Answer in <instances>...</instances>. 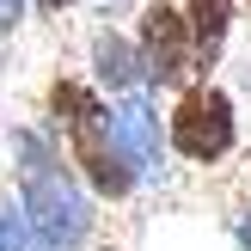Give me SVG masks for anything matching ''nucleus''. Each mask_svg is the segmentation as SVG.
<instances>
[{
    "label": "nucleus",
    "mask_w": 251,
    "mask_h": 251,
    "mask_svg": "<svg viewBox=\"0 0 251 251\" xmlns=\"http://www.w3.org/2000/svg\"><path fill=\"white\" fill-rule=\"evenodd\" d=\"M43 117H49V129H55L61 153L74 159V172L92 184V196L129 202V196L141 190V159H135V147L123 141L117 104H110L92 80L55 74L49 92H43Z\"/></svg>",
    "instance_id": "nucleus-1"
},
{
    "label": "nucleus",
    "mask_w": 251,
    "mask_h": 251,
    "mask_svg": "<svg viewBox=\"0 0 251 251\" xmlns=\"http://www.w3.org/2000/svg\"><path fill=\"white\" fill-rule=\"evenodd\" d=\"M12 153H19V202L31 215V227L55 251H80L98 233L92 184L74 172L61 141H49L43 129H12Z\"/></svg>",
    "instance_id": "nucleus-2"
},
{
    "label": "nucleus",
    "mask_w": 251,
    "mask_h": 251,
    "mask_svg": "<svg viewBox=\"0 0 251 251\" xmlns=\"http://www.w3.org/2000/svg\"><path fill=\"white\" fill-rule=\"evenodd\" d=\"M166 129H172V153L184 166H221V159L239 147V104H233L227 86L215 80H196L172 98L166 110Z\"/></svg>",
    "instance_id": "nucleus-3"
},
{
    "label": "nucleus",
    "mask_w": 251,
    "mask_h": 251,
    "mask_svg": "<svg viewBox=\"0 0 251 251\" xmlns=\"http://www.w3.org/2000/svg\"><path fill=\"white\" fill-rule=\"evenodd\" d=\"M135 43L147 55V86L153 92H184V86L202 80V49H196V31H190L184 6L147 0L141 19H135Z\"/></svg>",
    "instance_id": "nucleus-4"
},
{
    "label": "nucleus",
    "mask_w": 251,
    "mask_h": 251,
    "mask_svg": "<svg viewBox=\"0 0 251 251\" xmlns=\"http://www.w3.org/2000/svg\"><path fill=\"white\" fill-rule=\"evenodd\" d=\"M92 86L110 98H129V92H147V55L135 37L123 31H92Z\"/></svg>",
    "instance_id": "nucleus-5"
},
{
    "label": "nucleus",
    "mask_w": 251,
    "mask_h": 251,
    "mask_svg": "<svg viewBox=\"0 0 251 251\" xmlns=\"http://www.w3.org/2000/svg\"><path fill=\"white\" fill-rule=\"evenodd\" d=\"M117 104V123H123V141L135 147L141 172H166V153H172V129L159 123L153 98L147 92H129V98H110Z\"/></svg>",
    "instance_id": "nucleus-6"
},
{
    "label": "nucleus",
    "mask_w": 251,
    "mask_h": 251,
    "mask_svg": "<svg viewBox=\"0 0 251 251\" xmlns=\"http://www.w3.org/2000/svg\"><path fill=\"white\" fill-rule=\"evenodd\" d=\"M190 12V31H196V49H202V74L227 55V37H233V19H239V0H184Z\"/></svg>",
    "instance_id": "nucleus-7"
},
{
    "label": "nucleus",
    "mask_w": 251,
    "mask_h": 251,
    "mask_svg": "<svg viewBox=\"0 0 251 251\" xmlns=\"http://www.w3.org/2000/svg\"><path fill=\"white\" fill-rule=\"evenodd\" d=\"M0 251H55V245L31 227L25 202H0Z\"/></svg>",
    "instance_id": "nucleus-8"
},
{
    "label": "nucleus",
    "mask_w": 251,
    "mask_h": 251,
    "mask_svg": "<svg viewBox=\"0 0 251 251\" xmlns=\"http://www.w3.org/2000/svg\"><path fill=\"white\" fill-rule=\"evenodd\" d=\"M25 25V0H0V31H19Z\"/></svg>",
    "instance_id": "nucleus-9"
},
{
    "label": "nucleus",
    "mask_w": 251,
    "mask_h": 251,
    "mask_svg": "<svg viewBox=\"0 0 251 251\" xmlns=\"http://www.w3.org/2000/svg\"><path fill=\"white\" fill-rule=\"evenodd\" d=\"M233 239H239V251H251V208L233 215Z\"/></svg>",
    "instance_id": "nucleus-10"
},
{
    "label": "nucleus",
    "mask_w": 251,
    "mask_h": 251,
    "mask_svg": "<svg viewBox=\"0 0 251 251\" xmlns=\"http://www.w3.org/2000/svg\"><path fill=\"white\" fill-rule=\"evenodd\" d=\"M37 6H43V12H68L74 0H37Z\"/></svg>",
    "instance_id": "nucleus-11"
}]
</instances>
